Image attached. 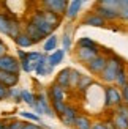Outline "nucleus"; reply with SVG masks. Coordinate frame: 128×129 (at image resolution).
<instances>
[{
    "mask_svg": "<svg viewBox=\"0 0 128 129\" xmlns=\"http://www.w3.org/2000/svg\"><path fill=\"white\" fill-rule=\"evenodd\" d=\"M122 68H123V60L120 58L119 55L111 54V57L108 58V63H106V66L103 69V73L100 74L101 80L106 82V83H114V82H116L117 74H119V71Z\"/></svg>",
    "mask_w": 128,
    "mask_h": 129,
    "instance_id": "obj_1",
    "label": "nucleus"
},
{
    "mask_svg": "<svg viewBox=\"0 0 128 129\" xmlns=\"http://www.w3.org/2000/svg\"><path fill=\"white\" fill-rule=\"evenodd\" d=\"M29 22L30 24H33L35 27L41 31V33L44 35V36H51V35H54V27H51V25L48 24V21L44 19V14H43V10H36L33 14L30 16V19H29Z\"/></svg>",
    "mask_w": 128,
    "mask_h": 129,
    "instance_id": "obj_2",
    "label": "nucleus"
},
{
    "mask_svg": "<svg viewBox=\"0 0 128 129\" xmlns=\"http://www.w3.org/2000/svg\"><path fill=\"white\" fill-rule=\"evenodd\" d=\"M33 113H36L38 117H40V115H46L49 118H55V113H54L52 107H51V104H49V101H48L44 93L36 94V106L33 107Z\"/></svg>",
    "mask_w": 128,
    "mask_h": 129,
    "instance_id": "obj_3",
    "label": "nucleus"
},
{
    "mask_svg": "<svg viewBox=\"0 0 128 129\" xmlns=\"http://www.w3.org/2000/svg\"><path fill=\"white\" fill-rule=\"evenodd\" d=\"M0 71L5 73H11V74H17L21 73V63L16 57H13L10 54H6L3 57H0Z\"/></svg>",
    "mask_w": 128,
    "mask_h": 129,
    "instance_id": "obj_4",
    "label": "nucleus"
},
{
    "mask_svg": "<svg viewBox=\"0 0 128 129\" xmlns=\"http://www.w3.org/2000/svg\"><path fill=\"white\" fill-rule=\"evenodd\" d=\"M120 104H123L122 101V93L116 87H106L104 88V106L106 107H117Z\"/></svg>",
    "mask_w": 128,
    "mask_h": 129,
    "instance_id": "obj_5",
    "label": "nucleus"
},
{
    "mask_svg": "<svg viewBox=\"0 0 128 129\" xmlns=\"http://www.w3.org/2000/svg\"><path fill=\"white\" fill-rule=\"evenodd\" d=\"M43 6H44L46 11H51V13H54L57 16H63L67 13L68 2L67 0H44Z\"/></svg>",
    "mask_w": 128,
    "mask_h": 129,
    "instance_id": "obj_6",
    "label": "nucleus"
},
{
    "mask_svg": "<svg viewBox=\"0 0 128 129\" xmlns=\"http://www.w3.org/2000/svg\"><path fill=\"white\" fill-rule=\"evenodd\" d=\"M100 55V49H86V47H78L76 49V58H78L81 63L89 64L95 57Z\"/></svg>",
    "mask_w": 128,
    "mask_h": 129,
    "instance_id": "obj_7",
    "label": "nucleus"
},
{
    "mask_svg": "<svg viewBox=\"0 0 128 129\" xmlns=\"http://www.w3.org/2000/svg\"><path fill=\"white\" fill-rule=\"evenodd\" d=\"M106 63H108V57L100 54L98 57H95V58L87 64V69L90 71L92 74H101L103 69H104V66H106Z\"/></svg>",
    "mask_w": 128,
    "mask_h": 129,
    "instance_id": "obj_8",
    "label": "nucleus"
},
{
    "mask_svg": "<svg viewBox=\"0 0 128 129\" xmlns=\"http://www.w3.org/2000/svg\"><path fill=\"white\" fill-rule=\"evenodd\" d=\"M59 118H60V121L65 126H74V121H76V118H78V110H76L73 106L67 104V109L63 110V113Z\"/></svg>",
    "mask_w": 128,
    "mask_h": 129,
    "instance_id": "obj_9",
    "label": "nucleus"
},
{
    "mask_svg": "<svg viewBox=\"0 0 128 129\" xmlns=\"http://www.w3.org/2000/svg\"><path fill=\"white\" fill-rule=\"evenodd\" d=\"M82 6H84V2H81V0H71V2H68V8H67V13H65V17L68 21L76 19Z\"/></svg>",
    "mask_w": 128,
    "mask_h": 129,
    "instance_id": "obj_10",
    "label": "nucleus"
},
{
    "mask_svg": "<svg viewBox=\"0 0 128 129\" xmlns=\"http://www.w3.org/2000/svg\"><path fill=\"white\" fill-rule=\"evenodd\" d=\"M24 31H25V33H27V35L30 36V40L33 41V44L41 43V41L44 40V38H46V36H44V35L41 33L40 30H38V28L35 27L33 24H30V22H27V24H25V28H24Z\"/></svg>",
    "mask_w": 128,
    "mask_h": 129,
    "instance_id": "obj_11",
    "label": "nucleus"
},
{
    "mask_svg": "<svg viewBox=\"0 0 128 129\" xmlns=\"http://www.w3.org/2000/svg\"><path fill=\"white\" fill-rule=\"evenodd\" d=\"M52 69L54 68H51L49 64H48V55L46 54H43L41 55V58H40V61L36 63V68H35V73H36V76H49L51 73H52Z\"/></svg>",
    "mask_w": 128,
    "mask_h": 129,
    "instance_id": "obj_12",
    "label": "nucleus"
},
{
    "mask_svg": "<svg viewBox=\"0 0 128 129\" xmlns=\"http://www.w3.org/2000/svg\"><path fill=\"white\" fill-rule=\"evenodd\" d=\"M65 98H67V91L54 82L52 85L49 87V99L51 101H62V102H65Z\"/></svg>",
    "mask_w": 128,
    "mask_h": 129,
    "instance_id": "obj_13",
    "label": "nucleus"
},
{
    "mask_svg": "<svg viewBox=\"0 0 128 129\" xmlns=\"http://www.w3.org/2000/svg\"><path fill=\"white\" fill-rule=\"evenodd\" d=\"M19 82V76L17 74H11V73H5L0 71V83H3L6 88H13L16 87Z\"/></svg>",
    "mask_w": 128,
    "mask_h": 129,
    "instance_id": "obj_14",
    "label": "nucleus"
},
{
    "mask_svg": "<svg viewBox=\"0 0 128 129\" xmlns=\"http://www.w3.org/2000/svg\"><path fill=\"white\" fill-rule=\"evenodd\" d=\"M70 73H71V69L70 68H65V69H62L59 74H57L55 77V83L59 87H62L63 90H70Z\"/></svg>",
    "mask_w": 128,
    "mask_h": 129,
    "instance_id": "obj_15",
    "label": "nucleus"
},
{
    "mask_svg": "<svg viewBox=\"0 0 128 129\" xmlns=\"http://www.w3.org/2000/svg\"><path fill=\"white\" fill-rule=\"evenodd\" d=\"M82 24H84V25H90V27H104L106 21L101 19L97 13H90V14H87L84 19H82Z\"/></svg>",
    "mask_w": 128,
    "mask_h": 129,
    "instance_id": "obj_16",
    "label": "nucleus"
},
{
    "mask_svg": "<svg viewBox=\"0 0 128 129\" xmlns=\"http://www.w3.org/2000/svg\"><path fill=\"white\" fill-rule=\"evenodd\" d=\"M95 13L101 17V19H104V21H116V19H119V14H117V11H112L109 8H104V6H100L97 5V8H95Z\"/></svg>",
    "mask_w": 128,
    "mask_h": 129,
    "instance_id": "obj_17",
    "label": "nucleus"
},
{
    "mask_svg": "<svg viewBox=\"0 0 128 129\" xmlns=\"http://www.w3.org/2000/svg\"><path fill=\"white\" fill-rule=\"evenodd\" d=\"M22 27H21V22H19V19L11 16V24H10V31H8V36L13 38V40H16V38L22 33Z\"/></svg>",
    "mask_w": 128,
    "mask_h": 129,
    "instance_id": "obj_18",
    "label": "nucleus"
},
{
    "mask_svg": "<svg viewBox=\"0 0 128 129\" xmlns=\"http://www.w3.org/2000/svg\"><path fill=\"white\" fill-rule=\"evenodd\" d=\"M57 46H59V40H57L55 35H51L46 38V41L43 43V50L46 54H52L57 50Z\"/></svg>",
    "mask_w": 128,
    "mask_h": 129,
    "instance_id": "obj_19",
    "label": "nucleus"
},
{
    "mask_svg": "<svg viewBox=\"0 0 128 129\" xmlns=\"http://www.w3.org/2000/svg\"><path fill=\"white\" fill-rule=\"evenodd\" d=\"M63 57H65V52H63L62 49H57L55 52H52V54H49V55H48V64H49L51 68H55L57 64H60V63H62Z\"/></svg>",
    "mask_w": 128,
    "mask_h": 129,
    "instance_id": "obj_20",
    "label": "nucleus"
},
{
    "mask_svg": "<svg viewBox=\"0 0 128 129\" xmlns=\"http://www.w3.org/2000/svg\"><path fill=\"white\" fill-rule=\"evenodd\" d=\"M90 87H93V80H92V77H90V76L82 74V76H81V79H79L78 87H76V90H78V91H81V93H86Z\"/></svg>",
    "mask_w": 128,
    "mask_h": 129,
    "instance_id": "obj_21",
    "label": "nucleus"
},
{
    "mask_svg": "<svg viewBox=\"0 0 128 129\" xmlns=\"http://www.w3.org/2000/svg\"><path fill=\"white\" fill-rule=\"evenodd\" d=\"M14 43H16V46L21 47V49H27V47H32V46H33V41L30 40V36L25 33V31H22V33L16 38Z\"/></svg>",
    "mask_w": 128,
    "mask_h": 129,
    "instance_id": "obj_22",
    "label": "nucleus"
},
{
    "mask_svg": "<svg viewBox=\"0 0 128 129\" xmlns=\"http://www.w3.org/2000/svg\"><path fill=\"white\" fill-rule=\"evenodd\" d=\"M43 14H44V19L48 21V24L51 25V27L57 28V27L60 25V22H62V16H57V14H54V13L46 11V10H43Z\"/></svg>",
    "mask_w": 128,
    "mask_h": 129,
    "instance_id": "obj_23",
    "label": "nucleus"
},
{
    "mask_svg": "<svg viewBox=\"0 0 128 129\" xmlns=\"http://www.w3.org/2000/svg\"><path fill=\"white\" fill-rule=\"evenodd\" d=\"M76 129H92V121L87 115H78V118L74 121Z\"/></svg>",
    "mask_w": 128,
    "mask_h": 129,
    "instance_id": "obj_24",
    "label": "nucleus"
},
{
    "mask_svg": "<svg viewBox=\"0 0 128 129\" xmlns=\"http://www.w3.org/2000/svg\"><path fill=\"white\" fill-rule=\"evenodd\" d=\"M10 24H11V14H8V13H0V31L2 33L8 35Z\"/></svg>",
    "mask_w": 128,
    "mask_h": 129,
    "instance_id": "obj_25",
    "label": "nucleus"
},
{
    "mask_svg": "<svg viewBox=\"0 0 128 129\" xmlns=\"http://www.w3.org/2000/svg\"><path fill=\"white\" fill-rule=\"evenodd\" d=\"M21 99H22L27 106H30V109H33V107L36 106V94L32 93V91H29V90H22Z\"/></svg>",
    "mask_w": 128,
    "mask_h": 129,
    "instance_id": "obj_26",
    "label": "nucleus"
},
{
    "mask_svg": "<svg viewBox=\"0 0 128 129\" xmlns=\"http://www.w3.org/2000/svg\"><path fill=\"white\" fill-rule=\"evenodd\" d=\"M78 47H86V49H97L98 44L95 43L92 38H87V36H82L78 40Z\"/></svg>",
    "mask_w": 128,
    "mask_h": 129,
    "instance_id": "obj_27",
    "label": "nucleus"
},
{
    "mask_svg": "<svg viewBox=\"0 0 128 129\" xmlns=\"http://www.w3.org/2000/svg\"><path fill=\"white\" fill-rule=\"evenodd\" d=\"M97 5L100 6H104V8H109L112 11H119V6H120V0H101ZM119 14V13H117Z\"/></svg>",
    "mask_w": 128,
    "mask_h": 129,
    "instance_id": "obj_28",
    "label": "nucleus"
},
{
    "mask_svg": "<svg viewBox=\"0 0 128 129\" xmlns=\"http://www.w3.org/2000/svg\"><path fill=\"white\" fill-rule=\"evenodd\" d=\"M51 107H52L54 113L57 117H60L63 113V110L67 109V102H62V101H51Z\"/></svg>",
    "mask_w": 128,
    "mask_h": 129,
    "instance_id": "obj_29",
    "label": "nucleus"
},
{
    "mask_svg": "<svg viewBox=\"0 0 128 129\" xmlns=\"http://www.w3.org/2000/svg\"><path fill=\"white\" fill-rule=\"evenodd\" d=\"M117 13H119V19L128 21V0H120V6Z\"/></svg>",
    "mask_w": 128,
    "mask_h": 129,
    "instance_id": "obj_30",
    "label": "nucleus"
},
{
    "mask_svg": "<svg viewBox=\"0 0 128 129\" xmlns=\"http://www.w3.org/2000/svg\"><path fill=\"white\" fill-rule=\"evenodd\" d=\"M114 126H116V129H128V120L120 117V115H114V120H112Z\"/></svg>",
    "mask_w": 128,
    "mask_h": 129,
    "instance_id": "obj_31",
    "label": "nucleus"
},
{
    "mask_svg": "<svg viewBox=\"0 0 128 129\" xmlns=\"http://www.w3.org/2000/svg\"><path fill=\"white\" fill-rule=\"evenodd\" d=\"M116 83H117V87H120V88H123L126 83H128V76H126V71L123 68L119 71V74L116 77Z\"/></svg>",
    "mask_w": 128,
    "mask_h": 129,
    "instance_id": "obj_32",
    "label": "nucleus"
},
{
    "mask_svg": "<svg viewBox=\"0 0 128 129\" xmlns=\"http://www.w3.org/2000/svg\"><path fill=\"white\" fill-rule=\"evenodd\" d=\"M81 73L76 69H71V73H70V88H76L79 83V79H81Z\"/></svg>",
    "mask_w": 128,
    "mask_h": 129,
    "instance_id": "obj_33",
    "label": "nucleus"
},
{
    "mask_svg": "<svg viewBox=\"0 0 128 129\" xmlns=\"http://www.w3.org/2000/svg\"><path fill=\"white\" fill-rule=\"evenodd\" d=\"M19 63H21V71H24V73H32V71H35V68H36V64L35 63H30L29 60H27V57H25L24 60H19Z\"/></svg>",
    "mask_w": 128,
    "mask_h": 129,
    "instance_id": "obj_34",
    "label": "nucleus"
},
{
    "mask_svg": "<svg viewBox=\"0 0 128 129\" xmlns=\"http://www.w3.org/2000/svg\"><path fill=\"white\" fill-rule=\"evenodd\" d=\"M21 93H22V90H19L17 87H13V88H10L8 98L13 99L14 102H19V101H22V99H21Z\"/></svg>",
    "mask_w": 128,
    "mask_h": 129,
    "instance_id": "obj_35",
    "label": "nucleus"
},
{
    "mask_svg": "<svg viewBox=\"0 0 128 129\" xmlns=\"http://www.w3.org/2000/svg\"><path fill=\"white\" fill-rule=\"evenodd\" d=\"M70 49H71V36H70V33L67 31V33L63 35V38H62V50L67 52Z\"/></svg>",
    "mask_w": 128,
    "mask_h": 129,
    "instance_id": "obj_36",
    "label": "nucleus"
},
{
    "mask_svg": "<svg viewBox=\"0 0 128 129\" xmlns=\"http://www.w3.org/2000/svg\"><path fill=\"white\" fill-rule=\"evenodd\" d=\"M116 113L128 120V106H126V104H120V106H117V107H116Z\"/></svg>",
    "mask_w": 128,
    "mask_h": 129,
    "instance_id": "obj_37",
    "label": "nucleus"
},
{
    "mask_svg": "<svg viewBox=\"0 0 128 129\" xmlns=\"http://www.w3.org/2000/svg\"><path fill=\"white\" fill-rule=\"evenodd\" d=\"M41 52H27V60L30 61V63H38L40 61V58H41Z\"/></svg>",
    "mask_w": 128,
    "mask_h": 129,
    "instance_id": "obj_38",
    "label": "nucleus"
},
{
    "mask_svg": "<svg viewBox=\"0 0 128 129\" xmlns=\"http://www.w3.org/2000/svg\"><path fill=\"white\" fill-rule=\"evenodd\" d=\"M21 117L25 118V120L35 121V123H38V121H40V117H38L36 113H33V112H21Z\"/></svg>",
    "mask_w": 128,
    "mask_h": 129,
    "instance_id": "obj_39",
    "label": "nucleus"
},
{
    "mask_svg": "<svg viewBox=\"0 0 128 129\" xmlns=\"http://www.w3.org/2000/svg\"><path fill=\"white\" fill-rule=\"evenodd\" d=\"M8 93H10V88H6L3 83H0V101L8 98Z\"/></svg>",
    "mask_w": 128,
    "mask_h": 129,
    "instance_id": "obj_40",
    "label": "nucleus"
},
{
    "mask_svg": "<svg viewBox=\"0 0 128 129\" xmlns=\"http://www.w3.org/2000/svg\"><path fill=\"white\" fill-rule=\"evenodd\" d=\"M24 124L22 121H11V123H8V129H24Z\"/></svg>",
    "mask_w": 128,
    "mask_h": 129,
    "instance_id": "obj_41",
    "label": "nucleus"
},
{
    "mask_svg": "<svg viewBox=\"0 0 128 129\" xmlns=\"http://www.w3.org/2000/svg\"><path fill=\"white\" fill-rule=\"evenodd\" d=\"M120 93H122V101H123V104L128 106V83L120 90Z\"/></svg>",
    "mask_w": 128,
    "mask_h": 129,
    "instance_id": "obj_42",
    "label": "nucleus"
},
{
    "mask_svg": "<svg viewBox=\"0 0 128 129\" xmlns=\"http://www.w3.org/2000/svg\"><path fill=\"white\" fill-rule=\"evenodd\" d=\"M92 129H108V127L104 121H95V123H92Z\"/></svg>",
    "mask_w": 128,
    "mask_h": 129,
    "instance_id": "obj_43",
    "label": "nucleus"
},
{
    "mask_svg": "<svg viewBox=\"0 0 128 129\" xmlns=\"http://www.w3.org/2000/svg\"><path fill=\"white\" fill-rule=\"evenodd\" d=\"M6 49H8V47H6V44H5L2 40H0V57L6 55Z\"/></svg>",
    "mask_w": 128,
    "mask_h": 129,
    "instance_id": "obj_44",
    "label": "nucleus"
},
{
    "mask_svg": "<svg viewBox=\"0 0 128 129\" xmlns=\"http://www.w3.org/2000/svg\"><path fill=\"white\" fill-rule=\"evenodd\" d=\"M24 129H44L43 126H38V124H32V123H25Z\"/></svg>",
    "mask_w": 128,
    "mask_h": 129,
    "instance_id": "obj_45",
    "label": "nucleus"
},
{
    "mask_svg": "<svg viewBox=\"0 0 128 129\" xmlns=\"http://www.w3.org/2000/svg\"><path fill=\"white\" fill-rule=\"evenodd\" d=\"M27 57V52L24 49H17V60H24Z\"/></svg>",
    "mask_w": 128,
    "mask_h": 129,
    "instance_id": "obj_46",
    "label": "nucleus"
},
{
    "mask_svg": "<svg viewBox=\"0 0 128 129\" xmlns=\"http://www.w3.org/2000/svg\"><path fill=\"white\" fill-rule=\"evenodd\" d=\"M104 123H106V127L108 129H116V126H114L112 121H104Z\"/></svg>",
    "mask_w": 128,
    "mask_h": 129,
    "instance_id": "obj_47",
    "label": "nucleus"
},
{
    "mask_svg": "<svg viewBox=\"0 0 128 129\" xmlns=\"http://www.w3.org/2000/svg\"><path fill=\"white\" fill-rule=\"evenodd\" d=\"M0 129H8V123H3V121H0Z\"/></svg>",
    "mask_w": 128,
    "mask_h": 129,
    "instance_id": "obj_48",
    "label": "nucleus"
},
{
    "mask_svg": "<svg viewBox=\"0 0 128 129\" xmlns=\"http://www.w3.org/2000/svg\"><path fill=\"white\" fill-rule=\"evenodd\" d=\"M0 8H2V2H0Z\"/></svg>",
    "mask_w": 128,
    "mask_h": 129,
    "instance_id": "obj_49",
    "label": "nucleus"
}]
</instances>
